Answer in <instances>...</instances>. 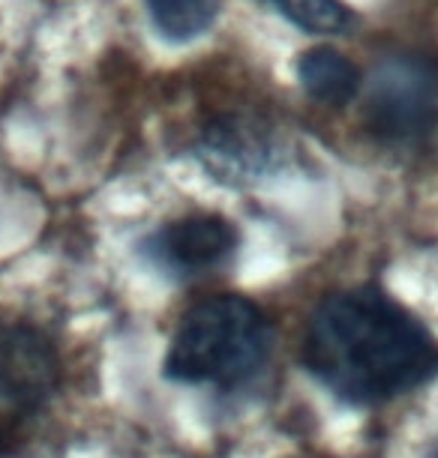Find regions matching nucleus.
<instances>
[{"mask_svg": "<svg viewBox=\"0 0 438 458\" xmlns=\"http://www.w3.org/2000/svg\"><path fill=\"white\" fill-rule=\"evenodd\" d=\"M304 366L342 404L379 408L438 375V342L391 293L348 288L309 315Z\"/></svg>", "mask_w": 438, "mask_h": 458, "instance_id": "f257e3e1", "label": "nucleus"}, {"mask_svg": "<svg viewBox=\"0 0 438 458\" xmlns=\"http://www.w3.org/2000/svg\"><path fill=\"white\" fill-rule=\"evenodd\" d=\"M273 351V327L262 306L240 293H219L186 309L162 360V377L217 393L246 390Z\"/></svg>", "mask_w": 438, "mask_h": 458, "instance_id": "f03ea898", "label": "nucleus"}, {"mask_svg": "<svg viewBox=\"0 0 438 458\" xmlns=\"http://www.w3.org/2000/svg\"><path fill=\"white\" fill-rule=\"evenodd\" d=\"M366 123L391 144H417L438 126V64L420 55L384 57L366 81Z\"/></svg>", "mask_w": 438, "mask_h": 458, "instance_id": "7ed1b4c3", "label": "nucleus"}, {"mask_svg": "<svg viewBox=\"0 0 438 458\" xmlns=\"http://www.w3.org/2000/svg\"><path fill=\"white\" fill-rule=\"evenodd\" d=\"M64 380L55 342L30 324H0V420H37Z\"/></svg>", "mask_w": 438, "mask_h": 458, "instance_id": "20e7f679", "label": "nucleus"}, {"mask_svg": "<svg viewBox=\"0 0 438 458\" xmlns=\"http://www.w3.org/2000/svg\"><path fill=\"white\" fill-rule=\"evenodd\" d=\"M237 243L240 234L228 219L217 213H193L153 231L144 255L159 273L190 282L222 270L235 258Z\"/></svg>", "mask_w": 438, "mask_h": 458, "instance_id": "39448f33", "label": "nucleus"}, {"mask_svg": "<svg viewBox=\"0 0 438 458\" xmlns=\"http://www.w3.org/2000/svg\"><path fill=\"white\" fill-rule=\"evenodd\" d=\"M199 157L204 168L219 180L235 183H253L268 177L279 165V141L262 120L228 114L204 129L199 141Z\"/></svg>", "mask_w": 438, "mask_h": 458, "instance_id": "423d86ee", "label": "nucleus"}, {"mask_svg": "<svg viewBox=\"0 0 438 458\" xmlns=\"http://www.w3.org/2000/svg\"><path fill=\"white\" fill-rule=\"evenodd\" d=\"M297 79L304 84L306 97L322 102V106L339 108L357 97L360 72L346 55L337 48H313L300 57Z\"/></svg>", "mask_w": 438, "mask_h": 458, "instance_id": "0eeeda50", "label": "nucleus"}, {"mask_svg": "<svg viewBox=\"0 0 438 458\" xmlns=\"http://www.w3.org/2000/svg\"><path fill=\"white\" fill-rule=\"evenodd\" d=\"M144 6L162 37L175 42L202 37L219 15V0H144Z\"/></svg>", "mask_w": 438, "mask_h": 458, "instance_id": "6e6552de", "label": "nucleus"}, {"mask_svg": "<svg viewBox=\"0 0 438 458\" xmlns=\"http://www.w3.org/2000/svg\"><path fill=\"white\" fill-rule=\"evenodd\" d=\"M264 4H273L288 21L309 33H342L355 21L342 0H264Z\"/></svg>", "mask_w": 438, "mask_h": 458, "instance_id": "1a4fd4ad", "label": "nucleus"}, {"mask_svg": "<svg viewBox=\"0 0 438 458\" xmlns=\"http://www.w3.org/2000/svg\"><path fill=\"white\" fill-rule=\"evenodd\" d=\"M426 458H438V446H435V449H433V453H429Z\"/></svg>", "mask_w": 438, "mask_h": 458, "instance_id": "9d476101", "label": "nucleus"}]
</instances>
